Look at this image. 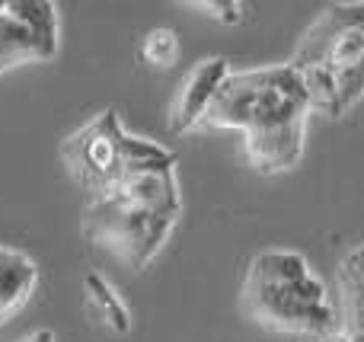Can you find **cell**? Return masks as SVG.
I'll list each match as a JSON object with an SVG mask.
<instances>
[{
  "mask_svg": "<svg viewBox=\"0 0 364 342\" xmlns=\"http://www.w3.org/2000/svg\"><path fill=\"white\" fill-rule=\"evenodd\" d=\"M310 100L291 64L230 70L205 122L208 128L243 132V147L259 173H284L304 154Z\"/></svg>",
  "mask_w": 364,
  "mask_h": 342,
  "instance_id": "6da1fadb",
  "label": "cell"
},
{
  "mask_svg": "<svg viewBox=\"0 0 364 342\" xmlns=\"http://www.w3.org/2000/svg\"><path fill=\"white\" fill-rule=\"evenodd\" d=\"M179 218L182 192L176 183V166H157L132 173L115 189L90 198L80 230L93 247L141 272L166 247Z\"/></svg>",
  "mask_w": 364,
  "mask_h": 342,
  "instance_id": "7a4b0ae2",
  "label": "cell"
},
{
  "mask_svg": "<svg viewBox=\"0 0 364 342\" xmlns=\"http://www.w3.org/2000/svg\"><path fill=\"white\" fill-rule=\"evenodd\" d=\"M240 304L259 326L304 342H326L342 333L326 282L297 250H262L252 256L240 288Z\"/></svg>",
  "mask_w": 364,
  "mask_h": 342,
  "instance_id": "3957f363",
  "label": "cell"
},
{
  "mask_svg": "<svg viewBox=\"0 0 364 342\" xmlns=\"http://www.w3.org/2000/svg\"><path fill=\"white\" fill-rule=\"evenodd\" d=\"M310 112L339 119L364 100V4H333L316 13L294 48Z\"/></svg>",
  "mask_w": 364,
  "mask_h": 342,
  "instance_id": "277c9868",
  "label": "cell"
},
{
  "mask_svg": "<svg viewBox=\"0 0 364 342\" xmlns=\"http://www.w3.org/2000/svg\"><path fill=\"white\" fill-rule=\"evenodd\" d=\"M61 164L68 176L90 198L115 189L122 179L141 170L176 166V154L151 138H138L122 125L115 109H102L100 115L68 134L61 144Z\"/></svg>",
  "mask_w": 364,
  "mask_h": 342,
  "instance_id": "5b68a950",
  "label": "cell"
},
{
  "mask_svg": "<svg viewBox=\"0 0 364 342\" xmlns=\"http://www.w3.org/2000/svg\"><path fill=\"white\" fill-rule=\"evenodd\" d=\"M61 51V13L51 0H0V74Z\"/></svg>",
  "mask_w": 364,
  "mask_h": 342,
  "instance_id": "8992f818",
  "label": "cell"
},
{
  "mask_svg": "<svg viewBox=\"0 0 364 342\" xmlns=\"http://www.w3.org/2000/svg\"><path fill=\"white\" fill-rule=\"evenodd\" d=\"M230 74L227 58H205L198 61L182 80L176 100H173V112H170V128L176 134H188L192 128H198L205 122L208 109H211L214 96H218L220 83Z\"/></svg>",
  "mask_w": 364,
  "mask_h": 342,
  "instance_id": "52a82bcc",
  "label": "cell"
},
{
  "mask_svg": "<svg viewBox=\"0 0 364 342\" xmlns=\"http://www.w3.org/2000/svg\"><path fill=\"white\" fill-rule=\"evenodd\" d=\"M336 311L342 336L364 342V243L342 256L336 269Z\"/></svg>",
  "mask_w": 364,
  "mask_h": 342,
  "instance_id": "ba28073f",
  "label": "cell"
},
{
  "mask_svg": "<svg viewBox=\"0 0 364 342\" xmlns=\"http://www.w3.org/2000/svg\"><path fill=\"white\" fill-rule=\"evenodd\" d=\"M38 288V262L16 247L0 243V326L32 301Z\"/></svg>",
  "mask_w": 364,
  "mask_h": 342,
  "instance_id": "9c48e42d",
  "label": "cell"
},
{
  "mask_svg": "<svg viewBox=\"0 0 364 342\" xmlns=\"http://www.w3.org/2000/svg\"><path fill=\"white\" fill-rule=\"evenodd\" d=\"M83 304L93 314L100 326H106L115 336H128L132 333V311H128L125 298L115 292V285L100 272H87L83 279Z\"/></svg>",
  "mask_w": 364,
  "mask_h": 342,
  "instance_id": "30bf717a",
  "label": "cell"
},
{
  "mask_svg": "<svg viewBox=\"0 0 364 342\" xmlns=\"http://www.w3.org/2000/svg\"><path fill=\"white\" fill-rule=\"evenodd\" d=\"M141 58L151 68H170L179 58V36L173 29H151L141 42Z\"/></svg>",
  "mask_w": 364,
  "mask_h": 342,
  "instance_id": "8fae6325",
  "label": "cell"
},
{
  "mask_svg": "<svg viewBox=\"0 0 364 342\" xmlns=\"http://www.w3.org/2000/svg\"><path fill=\"white\" fill-rule=\"evenodd\" d=\"M188 6L208 10L214 19H220V23H240V19L246 16V6L237 4V0H192Z\"/></svg>",
  "mask_w": 364,
  "mask_h": 342,
  "instance_id": "7c38bea8",
  "label": "cell"
},
{
  "mask_svg": "<svg viewBox=\"0 0 364 342\" xmlns=\"http://www.w3.org/2000/svg\"><path fill=\"white\" fill-rule=\"evenodd\" d=\"M19 342H58V336L51 330H36V333H29V336H23Z\"/></svg>",
  "mask_w": 364,
  "mask_h": 342,
  "instance_id": "4fadbf2b",
  "label": "cell"
},
{
  "mask_svg": "<svg viewBox=\"0 0 364 342\" xmlns=\"http://www.w3.org/2000/svg\"><path fill=\"white\" fill-rule=\"evenodd\" d=\"M326 342H355V339H348V336H342V333H339V336H333V339H326Z\"/></svg>",
  "mask_w": 364,
  "mask_h": 342,
  "instance_id": "5bb4252c",
  "label": "cell"
}]
</instances>
